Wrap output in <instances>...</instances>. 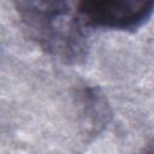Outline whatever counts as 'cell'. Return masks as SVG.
<instances>
[{
  "instance_id": "obj_1",
  "label": "cell",
  "mask_w": 154,
  "mask_h": 154,
  "mask_svg": "<svg viewBox=\"0 0 154 154\" xmlns=\"http://www.w3.org/2000/svg\"><path fill=\"white\" fill-rule=\"evenodd\" d=\"M16 7L30 35L48 53L66 63H77L84 58V23L70 2L19 1Z\"/></svg>"
},
{
  "instance_id": "obj_2",
  "label": "cell",
  "mask_w": 154,
  "mask_h": 154,
  "mask_svg": "<svg viewBox=\"0 0 154 154\" xmlns=\"http://www.w3.org/2000/svg\"><path fill=\"white\" fill-rule=\"evenodd\" d=\"M85 25L134 31L149 20L154 12L153 1L135 0H93L76 6Z\"/></svg>"
}]
</instances>
